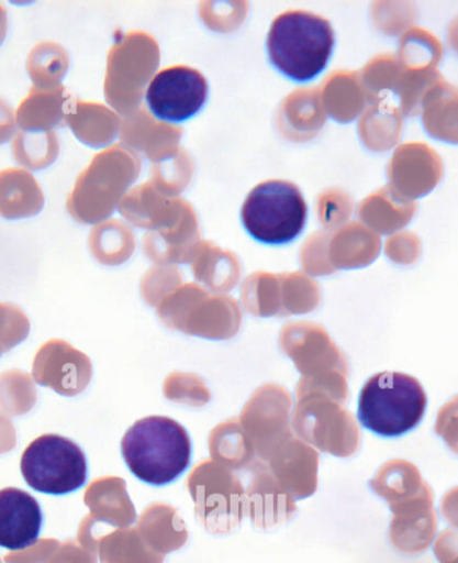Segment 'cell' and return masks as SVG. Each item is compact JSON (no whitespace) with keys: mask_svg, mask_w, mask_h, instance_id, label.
I'll use <instances>...</instances> for the list:
<instances>
[{"mask_svg":"<svg viewBox=\"0 0 458 563\" xmlns=\"http://www.w3.org/2000/svg\"><path fill=\"white\" fill-rule=\"evenodd\" d=\"M387 254L394 263L411 266L420 258V238L411 231H401L387 242Z\"/></svg>","mask_w":458,"mask_h":563,"instance_id":"cell-17","label":"cell"},{"mask_svg":"<svg viewBox=\"0 0 458 563\" xmlns=\"http://www.w3.org/2000/svg\"><path fill=\"white\" fill-rule=\"evenodd\" d=\"M420 114L429 136L458 145V88L445 79L433 85L421 103Z\"/></svg>","mask_w":458,"mask_h":563,"instance_id":"cell-9","label":"cell"},{"mask_svg":"<svg viewBox=\"0 0 458 563\" xmlns=\"http://www.w3.org/2000/svg\"><path fill=\"white\" fill-rule=\"evenodd\" d=\"M404 69L394 57H382L371 66L370 79L377 90L399 91Z\"/></svg>","mask_w":458,"mask_h":563,"instance_id":"cell-18","label":"cell"},{"mask_svg":"<svg viewBox=\"0 0 458 563\" xmlns=\"http://www.w3.org/2000/svg\"><path fill=\"white\" fill-rule=\"evenodd\" d=\"M443 511L447 518L458 520V487L451 489L443 501Z\"/></svg>","mask_w":458,"mask_h":563,"instance_id":"cell-23","label":"cell"},{"mask_svg":"<svg viewBox=\"0 0 458 563\" xmlns=\"http://www.w3.org/2000/svg\"><path fill=\"white\" fill-rule=\"evenodd\" d=\"M121 452L137 479L161 487L179 479L191 466L192 442L180 422L150 416L134 422L126 431Z\"/></svg>","mask_w":458,"mask_h":563,"instance_id":"cell-1","label":"cell"},{"mask_svg":"<svg viewBox=\"0 0 458 563\" xmlns=\"http://www.w3.org/2000/svg\"><path fill=\"white\" fill-rule=\"evenodd\" d=\"M427 397L417 378L382 372L366 382L358 401V420L382 438H399L423 420Z\"/></svg>","mask_w":458,"mask_h":563,"instance_id":"cell-3","label":"cell"},{"mask_svg":"<svg viewBox=\"0 0 458 563\" xmlns=\"http://www.w3.org/2000/svg\"><path fill=\"white\" fill-rule=\"evenodd\" d=\"M444 175L438 153L425 143H406L396 148L389 163L390 191L414 201L429 195Z\"/></svg>","mask_w":458,"mask_h":563,"instance_id":"cell-7","label":"cell"},{"mask_svg":"<svg viewBox=\"0 0 458 563\" xmlns=\"http://www.w3.org/2000/svg\"><path fill=\"white\" fill-rule=\"evenodd\" d=\"M5 34V14L2 8H0V44L4 38Z\"/></svg>","mask_w":458,"mask_h":563,"instance_id":"cell-25","label":"cell"},{"mask_svg":"<svg viewBox=\"0 0 458 563\" xmlns=\"http://www.w3.org/2000/svg\"><path fill=\"white\" fill-rule=\"evenodd\" d=\"M448 42L451 51L458 54V16L449 24Z\"/></svg>","mask_w":458,"mask_h":563,"instance_id":"cell-24","label":"cell"},{"mask_svg":"<svg viewBox=\"0 0 458 563\" xmlns=\"http://www.w3.org/2000/svg\"><path fill=\"white\" fill-rule=\"evenodd\" d=\"M368 143L377 151L392 150L393 146L399 144L402 136V128H404V120L399 109L387 107L377 109L375 113L369 115Z\"/></svg>","mask_w":458,"mask_h":563,"instance_id":"cell-13","label":"cell"},{"mask_svg":"<svg viewBox=\"0 0 458 563\" xmlns=\"http://www.w3.org/2000/svg\"><path fill=\"white\" fill-rule=\"evenodd\" d=\"M16 162L30 169H41L53 163L58 155L55 134H20L15 143Z\"/></svg>","mask_w":458,"mask_h":563,"instance_id":"cell-14","label":"cell"},{"mask_svg":"<svg viewBox=\"0 0 458 563\" xmlns=\"http://www.w3.org/2000/svg\"><path fill=\"white\" fill-rule=\"evenodd\" d=\"M42 525L44 514L33 495L20 488L0 489V548H33Z\"/></svg>","mask_w":458,"mask_h":563,"instance_id":"cell-8","label":"cell"},{"mask_svg":"<svg viewBox=\"0 0 458 563\" xmlns=\"http://www.w3.org/2000/svg\"><path fill=\"white\" fill-rule=\"evenodd\" d=\"M46 563H83L81 550L72 542H66L63 548L55 550Z\"/></svg>","mask_w":458,"mask_h":563,"instance_id":"cell-21","label":"cell"},{"mask_svg":"<svg viewBox=\"0 0 458 563\" xmlns=\"http://www.w3.org/2000/svg\"><path fill=\"white\" fill-rule=\"evenodd\" d=\"M63 90H33L26 101L18 110V124L24 131L41 132L58 126L64 118Z\"/></svg>","mask_w":458,"mask_h":563,"instance_id":"cell-11","label":"cell"},{"mask_svg":"<svg viewBox=\"0 0 458 563\" xmlns=\"http://www.w3.org/2000/svg\"><path fill=\"white\" fill-rule=\"evenodd\" d=\"M442 73L435 71H404L402 81L396 91L400 97L401 113L406 118L420 114L421 103L433 85L443 81Z\"/></svg>","mask_w":458,"mask_h":563,"instance_id":"cell-15","label":"cell"},{"mask_svg":"<svg viewBox=\"0 0 458 563\" xmlns=\"http://www.w3.org/2000/svg\"><path fill=\"white\" fill-rule=\"evenodd\" d=\"M444 48L436 35L413 27L401 35L399 63L404 71H435L442 63Z\"/></svg>","mask_w":458,"mask_h":563,"instance_id":"cell-10","label":"cell"},{"mask_svg":"<svg viewBox=\"0 0 458 563\" xmlns=\"http://www.w3.org/2000/svg\"><path fill=\"white\" fill-rule=\"evenodd\" d=\"M21 473L35 492L59 497L77 492L87 483V455L70 439L44 434L23 452Z\"/></svg>","mask_w":458,"mask_h":563,"instance_id":"cell-5","label":"cell"},{"mask_svg":"<svg viewBox=\"0 0 458 563\" xmlns=\"http://www.w3.org/2000/svg\"><path fill=\"white\" fill-rule=\"evenodd\" d=\"M208 95L205 78L191 67L177 66L152 79L146 102L157 119L182 122L204 107Z\"/></svg>","mask_w":458,"mask_h":563,"instance_id":"cell-6","label":"cell"},{"mask_svg":"<svg viewBox=\"0 0 458 563\" xmlns=\"http://www.w3.org/2000/svg\"><path fill=\"white\" fill-rule=\"evenodd\" d=\"M308 205L298 187L287 181H266L248 195L242 208L244 229L255 241L287 244L302 234Z\"/></svg>","mask_w":458,"mask_h":563,"instance_id":"cell-4","label":"cell"},{"mask_svg":"<svg viewBox=\"0 0 458 563\" xmlns=\"http://www.w3.org/2000/svg\"><path fill=\"white\" fill-rule=\"evenodd\" d=\"M58 67L57 46H40L30 55V77L34 78L36 87L41 89H54L58 85Z\"/></svg>","mask_w":458,"mask_h":563,"instance_id":"cell-16","label":"cell"},{"mask_svg":"<svg viewBox=\"0 0 458 563\" xmlns=\"http://www.w3.org/2000/svg\"><path fill=\"white\" fill-rule=\"evenodd\" d=\"M14 133V119L11 109L0 101V144L5 143Z\"/></svg>","mask_w":458,"mask_h":563,"instance_id":"cell-22","label":"cell"},{"mask_svg":"<svg viewBox=\"0 0 458 563\" xmlns=\"http://www.w3.org/2000/svg\"><path fill=\"white\" fill-rule=\"evenodd\" d=\"M334 44L328 21L310 12L290 11L273 21L267 51L272 65L286 77L308 82L325 70Z\"/></svg>","mask_w":458,"mask_h":563,"instance_id":"cell-2","label":"cell"},{"mask_svg":"<svg viewBox=\"0 0 458 563\" xmlns=\"http://www.w3.org/2000/svg\"><path fill=\"white\" fill-rule=\"evenodd\" d=\"M436 432L458 455V395L445 404L438 412Z\"/></svg>","mask_w":458,"mask_h":563,"instance_id":"cell-20","label":"cell"},{"mask_svg":"<svg viewBox=\"0 0 458 563\" xmlns=\"http://www.w3.org/2000/svg\"><path fill=\"white\" fill-rule=\"evenodd\" d=\"M415 211H417L415 201L401 199L387 188L368 201L365 218L378 231L390 234L406 228L412 222Z\"/></svg>","mask_w":458,"mask_h":563,"instance_id":"cell-12","label":"cell"},{"mask_svg":"<svg viewBox=\"0 0 458 563\" xmlns=\"http://www.w3.org/2000/svg\"><path fill=\"white\" fill-rule=\"evenodd\" d=\"M388 11V20L383 23V30L389 35L405 34L413 29L417 20V10L411 2L383 3Z\"/></svg>","mask_w":458,"mask_h":563,"instance_id":"cell-19","label":"cell"}]
</instances>
